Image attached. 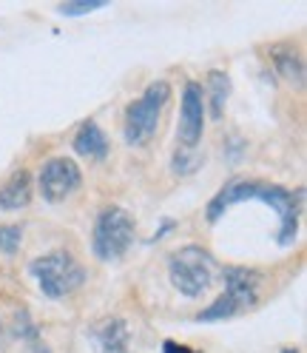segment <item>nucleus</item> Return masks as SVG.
Segmentation results:
<instances>
[{
  "label": "nucleus",
  "mask_w": 307,
  "mask_h": 353,
  "mask_svg": "<svg viewBox=\"0 0 307 353\" xmlns=\"http://www.w3.org/2000/svg\"><path fill=\"white\" fill-rule=\"evenodd\" d=\"M301 196L304 191H288L276 183H265V180H228L219 194L208 203V223H216L231 205L245 203V200H262L268 203L276 214H279V231H276V242L279 245H293V239L299 234V211H301Z\"/></svg>",
  "instance_id": "nucleus-1"
},
{
  "label": "nucleus",
  "mask_w": 307,
  "mask_h": 353,
  "mask_svg": "<svg viewBox=\"0 0 307 353\" xmlns=\"http://www.w3.org/2000/svg\"><path fill=\"white\" fill-rule=\"evenodd\" d=\"M168 276L182 296H202L216 276V259L200 245H185L168 259Z\"/></svg>",
  "instance_id": "nucleus-2"
},
{
  "label": "nucleus",
  "mask_w": 307,
  "mask_h": 353,
  "mask_svg": "<svg viewBox=\"0 0 307 353\" xmlns=\"http://www.w3.org/2000/svg\"><path fill=\"white\" fill-rule=\"evenodd\" d=\"M171 97V85L165 80H157V83H151L142 97L134 100L128 108H125V143L128 145H145L151 137H154V131H157L160 125V114H162V108Z\"/></svg>",
  "instance_id": "nucleus-3"
},
{
  "label": "nucleus",
  "mask_w": 307,
  "mask_h": 353,
  "mask_svg": "<svg viewBox=\"0 0 307 353\" xmlns=\"http://www.w3.org/2000/svg\"><path fill=\"white\" fill-rule=\"evenodd\" d=\"M29 271L34 274L40 291L49 299H60L65 294H72L74 288H80L85 282L83 265L69 251H52L46 256H37V259H32Z\"/></svg>",
  "instance_id": "nucleus-4"
},
{
  "label": "nucleus",
  "mask_w": 307,
  "mask_h": 353,
  "mask_svg": "<svg viewBox=\"0 0 307 353\" xmlns=\"http://www.w3.org/2000/svg\"><path fill=\"white\" fill-rule=\"evenodd\" d=\"M131 239H134V216H131L125 208L112 205L97 216L92 245H94V256L100 262L123 259L125 251L131 248Z\"/></svg>",
  "instance_id": "nucleus-5"
},
{
  "label": "nucleus",
  "mask_w": 307,
  "mask_h": 353,
  "mask_svg": "<svg viewBox=\"0 0 307 353\" xmlns=\"http://www.w3.org/2000/svg\"><path fill=\"white\" fill-rule=\"evenodd\" d=\"M83 183L80 165L69 157H52L40 168V194L46 203H63L72 196Z\"/></svg>",
  "instance_id": "nucleus-6"
},
{
  "label": "nucleus",
  "mask_w": 307,
  "mask_h": 353,
  "mask_svg": "<svg viewBox=\"0 0 307 353\" xmlns=\"http://www.w3.org/2000/svg\"><path fill=\"white\" fill-rule=\"evenodd\" d=\"M205 128V94L200 83H185L182 105H180V143L185 148H193L202 140Z\"/></svg>",
  "instance_id": "nucleus-7"
},
{
  "label": "nucleus",
  "mask_w": 307,
  "mask_h": 353,
  "mask_svg": "<svg viewBox=\"0 0 307 353\" xmlns=\"http://www.w3.org/2000/svg\"><path fill=\"white\" fill-rule=\"evenodd\" d=\"M225 279V296H231L236 302L239 311H248L259 302V274L248 271V268H236V265H228L222 271Z\"/></svg>",
  "instance_id": "nucleus-8"
},
{
  "label": "nucleus",
  "mask_w": 307,
  "mask_h": 353,
  "mask_svg": "<svg viewBox=\"0 0 307 353\" xmlns=\"http://www.w3.org/2000/svg\"><path fill=\"white\" fill-rule=\"evenodd\" d=\"M97 353H128V325L120 316H108L92 330Z\"/></svg>",
  "instance_id": "nucleus-9"
},
{
  "label": "nucleus",
  "mask_w": 307,
  "mask_h": 353,
  "mask_svg": "<svg viewBox=\"0 0 307 353\" xmlns=\"http://www.w3.org/2000/svg\"><path fill=\"white\" fill-rule=\"evenodd\" d=\"M74 151L83 154V157H89V160H105L108 157V137H105V131L94 120L83 123L80 131L74 134Z\"/></svg>",
  "instance_id": "nucleus-10"
},
{
  "label": "nucleus",
  "mask_w": 307,
  "mask_h": 353,
  "mask_svg": "<svg viewBox=\"0 0 307 353\" xmlns=\"http://www.w3.org/2000/svg\"><path fill=\"white\" fill-rule=\"evenodd\" d=\"M32 200V176L26 171L14 174L12 180L0 188V211H17L26 208Z\"/></svg>",
  "instance_id": "nucleus-11"
},
{
  "label": "nucleus",
  "mask_w": 307,
  "mask_h": 353,
  "mask_svg": "<svg viewBox=\"0 0 307 353\" xmlns=\"http://www.w3.org/2000/svg\"><path fill=\"white\" fill-rule=\"evenodd\" d=\"M271 60H273L276 72H279L284 80L301 85V80H304V65H301V57H299L293 49H288V46H282V43H279V46L271 49Z\"/></svg>",
  "instance_id": "nucleus-12"
},
{
  "label": "nucleus",
  "mask_w": 307,
  "mask_h": 353,
  "mask_svg": "<svg viewBox=\"0 0 307 353\" xmlns=\"http://www.w3.org/2000/svg\"><path fill=\"white\" fill-rule=\"evenodd\" d=\"M208 85H211V117H222L225 112V103H228V94H231V80L225 72H211L208 74Z\"/></svg>",
  "instance_id": "nucleus-13"
},
{
  "label": "nucleus",
  "mask_w": 307,
  "mask_h": 353,
  "mask_svg": "<svg viewBox=\"0 0 307 353\" xmlns=\"http://www.w3.org/2000/svg\"><path fill=\"white\" fill-rule=\"evenodd\" d=\"M23 242V228L20 225H0V251L3 254H14Z\"/></svg>",
  "instance_id": "nucleus-14"
},
{
  "label": "nucleus",
  "mask_w": 307,
  "mask_h": 353,
  "mask_svg": "<svg viewBox=\"0 0 307 353\" xmlns=\"http://www.w3.org/2000/svg\"><path fill=\"white\" fill-rule=\"evenodd\" d=\"M103 6H105L103 0H80V3H63V6H57V12L65 14V17H77V14L97 12V9H103Z\"/></svg>",
  "instance_id": "nucleus-15"
},
{
  "label": "nucleus",
  "mask_w": 307,
  "mask_h": 353,
  "mask_svg": "<svg viewBox=\"0 0 307 353\" xmlns=\"http://www.w3.org/2000/svg\"><path fill=\"white\" fill-rule=\"evenodd\" d=\"M162 353H193V350L185 347V345H180V342H171V339H168V342L162 345Z\"/></svg>",
  "instance_id": "nucleus-16"
},
{
  "label": "nucleus",
  "mask_w": 307,
  "mask_h": 353,
  "mask_svg": "<svg viewBox=\"0 0 307 353\" xmlns=\"http://www.w3.org/2000/svg\"><path fill=\"white\" fill-rule=\"evenodd\" d=\"M282 353H299V350H290V347H284V350H282Z\"/></svg>",
  "instance_id": "nucleus-17"
}]
</instances>
